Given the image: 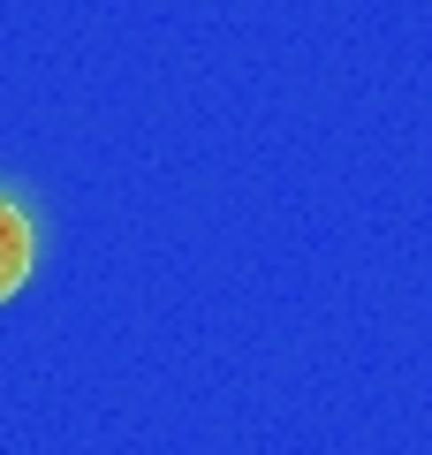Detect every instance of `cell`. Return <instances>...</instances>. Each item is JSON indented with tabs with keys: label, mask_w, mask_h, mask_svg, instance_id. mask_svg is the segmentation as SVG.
Wrapping results in <instances>:
<instances>
[{
	"label": "cell",
	"mask_w": 432,
	"mask_h": 455,
	"mask_svg": "<svg viewBox=\"0 0 432 455\" xmlns=\"http://www.w3.org/2000/svg\"><path fill=\"white\" fill-rule=\"evenodd\" d=\"M31 251H38V243H31V220H23V212L0 197V304H8V296L31 281Z\"/></svg>",
	"instance_id": "cell-1"
}]
</instances>
